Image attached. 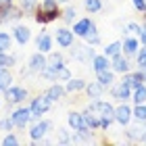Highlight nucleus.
I'll return each mask as SVG.
<instances>
[{
    "mask_svg": "<svg viewBox=\"0 0 146 146\" xmlns=\"http://www.w3.org/2000/svg\"><path fill=\"white\" fill-rule=\"evenodd\" d=\"M88 107H92L96 111V115L100 117V127L102 129H107L109 125L115 121V107H113L111 102H104V100H94V102H90Z\"/></svg>",
    "mask_w": 146,
    "mask_h": 146,
    "instance_id": "obj_1",
    "label": "nucleus"
},
{
    "mask_svg": "<svg viewBox=\"0 0 146 146\" xmlns=\"http://www.w3.org/2000/svg\"><path fill=\"white\" fill-rule=\"evenodd\" d=\"M52 107V100L48 96H46V92L42 96H36L34 100H31V104H29V111H31V119H40L44 115L46 111H48Z\"/></svg>",
    "mask_w": 146,
    "mask_h": 146,
    "instance_id": "obj_2",
    "label": "nucleus"
},
{
    "mask_svg": "<svg viewBox=\"0 0 146 146\" xmlns=\"http://www.w3.org/2000/svg\"><path fill=\"white\" fill-rule=\"evenodd\" d=\"M25 96H27V90H25V88H19V86H9V88L4 90V98H6V102H9V104L21 102Z\"/></svg>",
    "mask_w": 146,
    "mask_h": 146,
    "instance_id": "obj_3",
    "label": "nucleus"
},
{
    "mask_svg": "<svg viewBox=\"0 0 146 146\" xmlns=\"http://www.w3.org/2000/svg\"><path fill=\"white\" fill-rule=\"evenodd\" d=\"M50 129H52V121H38L34 127L29 129V136H31V140H34V142H40Z\"/></svg>",
    "mask_w": 146,
    "mask_h": 146,
    "instance_id": "obj_4",
    "label": "nucleus"
},
{
    "mask_svg": "<svg viewBox=\"0 0 146 146\" xmlns=\"http://www.w3.org/2000/svg\"><path fill=\"white\" fill-rule=\"evenodd\" d=\"M46 65H48V61H46V56H44V52H36V54H31L29 56V71L31 73H42L44 71V67H46Z\"/></svg>",
    "mask_w": 146,
    "mask_h": 146,
    "instance_id": "obj_5",
    "label": "nucleus"
},
{
    "mask_svg": "<svg viewBox=\"0 0 146 146\" xmlns=\"http://www.w3.org/2000/svg\"><path fill=\"white\" fill-rule=\"evenodd\" d=\"M11 119H13V123H15V127H25V125L29 123V119H31V111L29 109H17L15 113L11 115Z\"/></svg>",
    "mask_w": 146,
    "mask_h": 146,
    "instance_id": "obj_6",
    "label": "nucleus"
},
{
    "mask_svg": "<svg viewBox=\"0 0 146 146\" xmlns=\"http://www.w3.org/2000/svg\"><path fill=\"white\" fill-rule=\"evenodd\" d=\"M73 31H69L67 27H61L56 29V44L61 46V48H71L73 46Z\"/></svg>",
    "mask_w": 146,
    "mask_h": 146,
    "instance_id": "obj_7",
    "label": "nucleus"
},
{
    "mask_svg": "<svg viewBox=\"0 0 146 146\" xmlns=\"http://www.w3.org/2000/svg\"><path fill=\"white\" fill-rule=\"evenodd\" d=\"M67 123H69V127L73 131L88 127V125H86V119H84V113H75V111H71L69 115H67Z\"/></svg>",
    "mask_w": 146,
    "mask_h": 146,
    "instance_id": "obj_8",
    "label": "nucleus"
},
{
    "mask_svg": "<svg viewBox=\"0 0 146 146\" xmlns=\"http://www.w3.org/2000/svg\"><path fill=\"white\" fill-rule=\"evenodd\" d=\"M129 119H131V109H129L125 102L119 104V107L115 109V121H117L119 125H127Z\"/></svg>",
    "mask_w": 146,
    "mask_h": 146,
    "instance_id": "obj_9",
    "label": "nucleus"
},
{
    "mask_svg": "<svg viewBox=\"0 0 146 146\" xmlns=\"http://www.w3.org/2000/svg\"><path fill=\"white\" fill-rule=\"evenodd\" d=\"M0 21H17L19 17H21V9H15L13 4H9V6H0Z\"/></svg>",
    "mask_w": 146,
    "mask_h": 146,
    "instance_id": "obj_10",
    "label": "nucleus"
},
{
    "mask_svg": "<svg viewBox=\"0 0 146 146\" xmlns=\"http://www.w3.org/2000/svg\"><path fill=\"white\" fill-rule=\"evenodd\" d=\"M92 67H94L96 73H100V71H109V69H111V61H109V56H107V54H96L94 58H92Z\"/></svg>",
    "mask_w": 146,
    "mask_h": 146,
    "instance_id": "obj_11",
    "label": "nucleus"
},
{
    "mask_svg": "<svg viewBox=\"0 0 146 146\" xmlns=\"http://www.w3.org/2000/svg\"><path fill=\"white\" fill-rule=\"evenodd\" d=\"M111 67H113V71H117V73H129V61L125 56H121V54H117L115 58H113V63H111Z\"/></svg>",
    "mask_w": 146,
    "mask_h": 146,
    "instance_id": "obj_12",
    "label": "nucleus"
},
{
    "mask_svg": "<svg viewBox=\"0 0 146 146\" xmlns=\"http://www.w3.org/2000/svg\"><path fill=\"white\" fill-rule=\"evenodd\" d=\"M113 96L119 98L121 102H125L127 98H131V88H129V86H125L123 82H119V86L113 88Z\"/></svg>",
    "mask_w": 146,
    "mask_h": 146,
    "instance_id": "obj_13",
    "label": "nucleus"
},
{
    "mask_svg": "<svg viewBox=\"0 0 146 146\" xmlns=\"http://www.w3.org/2000/svg\"><path fill=\"white\" fill-rule=\"evenodd\" d=\"M65 94H67V90H65V86H61V84H54V86H50V88L46 90V96H48L52 102L61 100Z\"/></svg>",
    "mask_w": 146,
    "mask_h": 146,
    "instance_id": "obj_14",
    "label": "nucleus"
},
{
    "mask_svg": "<svg viewBox=\"0 0 146 146\" xmlns=\"http://www.w3.org/2000/svg\"><path fill=\"white\" fill-rule=\"evenodd\" d=\"M121 44H123L125 56H134V54H138V40H136V38H125Z\"/></svg>",
    "mask_w": 146,
    "mask_h": 146,
    "instance_id": "obj_15",
    "label": "nucleus"
},
{
    "mask_svg": "<svg viewBox=\"0 0 146 146\" xmlns=\"http://www.w3.org/2000/svg\"><path fill=\"white\" fill-rule=\"evenodd\" d=\"M96 82L102 86V88H111L113 86V82H115V75H113V71L109 69V71H100V73H96Z\"/></svg>",
    "mask_w": 146,
    "mask_h": 146,
    "instance_id": "obj_16",
    "label": "nucleus"
},
{
    "mask_svg": "<svg viewBox=\"0 0 146 146\" xmlns=\"http://www.w3.org/2000/svg\"><path fill=\"white\" fill-rule=\"evenodd\" d=\"M84 40H86L88 44H98V42H100V36H98V29H96L94 21H90V25H88V31L84 34Z\"/></svg>",
    "mask_w": 146,
    "mask_h": 146,
    "instance_id": "obj_17",
    "label": "nucleus"
},
{
    "mask_svg": "<svg viewBox=\"0 0 146 146\" xmlns=\"http://www.w3.org/2000/svg\"><path fill=\"white\" fill-rule=\"evenodd\" d=\"M86 92H88V96L90 98H94V100H98V98L102 96V92H104V88L98 82H90V84H86Z\"/></svg>",
    "mask_w": 146,
    "mask_h": 146,
    "instance_id": "obj_18",
    "label": "nucleus"
},
{
    "mask_svg": "<svg viewBox=\"0 0 146 146\" xmlns=\"http://www.w3.org/2000/svg\"><path fill=\"white\" fill-rule=\"evenodd\" d=\"M13 36H15V40L19 44H27L29 42V38H31V31L27 29V27H15V31H13Z\"/></svg>",
    "mask_w": 146,
    "mask_h": 146,
    "instance_id": "obj_19",
    "label": "nucleus"
},
{
    "mask_svg": "<svg viewBox=\"0 0 146 146\" xmlns=\"http://www.w3.org/2000/svg\"><path fill=\"white\" fill-rule=\"evenodd\" d=\"M56 17H58V11H42L40 9V13L36 15V21L38 23H50V21H54Z\"/></svg>",
    "mask_w": 146,
    "mask_h": 146,
    "instance_id": "obj_20",
    "label": "nucleus"
},
{
    "mask_svg": "<svg viewBox=\"0 0 146 146\" xmlns=\"http://www.w3.org/2000/svg\"><path fill=\"white\" fill-rule=\"evenodd\" d=\"M38 50L44 52V54L52 50V38H50L48 34H42V36L38 38Z\"/></svg>",
    "mask_w": 146,
    "mask_h": 146,
    "instance_id": "obj_21",
    "label": "nucleus"
},
{
    "mask_svg": "<svg viewBox=\"0 0 146 146\" xmlns=\"http://www.w3.org/2000/svg\"><path fill=\"white\" fill-rule=\"evenodd\" d=\"M67 92H79V90H86V82L84 79H67V86H65Z\"/></svg>",
    "mask_w": 146,
    "mask_h": 146,
    "instance_id": "obj_22",
    "label": "nucleus"
},
{
    "mask_svg": "<svg viewBox=\"0 0 146 146\" xmlns=\"http://www.w3.org/2000/svg\"><path fill=\"white\" fill-rule=\"evenodd\" d=\"M131 98H134L136 104H142L146 102V86H138V88H134V92H131Z\"/></svg>",
    "mask_w": 146,
    "mask_h": 146,
    "instance_id": "obj_23",
    "label": "nucleus"
},
{
    "mask_svg": "<svg viewBox=\"0 0 146 146\" xmlns=\"http://www.w3.org/2000/svg\"><path fill=\"white\" fill-rule=\"evenodd\" d=\"M121 48H123L121 42H111L107 48H104V54H107L109 58H115L117 54H121Z\"/></svg>",
    "mask_w": 146,
    "mask_h": 146,
    "instance_id": "obj_24",
    "label": "nucleus"
},
{
    "mask_svg": "<svg viewBox=\"0 0 146 146\" xmlns=\"http://www.w3.org/2000/svg\"><path fill=\"white\" fill-rule=\"evenodd\" d=\"M88 25H90V19H82V21H77L75 25H73V34L84 38V34L88 31Z\"/></svg>",
    "mask_w": 146,
    "mask_h": 146,
    "instance_id": "obj_25",
    "label": "nucleus"
},
{
    "mask_svg": "<svg viewBox=\"0 0 146 146\" xmlns=\"http://www.w3.org/2000/svg\"><path fill=\"white\" fill-rule=\"evenodd\" d=\"M19 9L23 13H34L38 9V0H19Z\"/></svg>",
    "mask_w": 146,
    "mask_h": 146,
    "instance_id": "obj_26",
    "label": "nucleus"
},
{
    "mask_svg": "<svg viewBox=\"0 0 146 146\" xmlns=\"http://www.w3.org/2000/svg\"><path fill=\"white\" fill-rule=\"evenodd\" d=\"M13 82V77H11V73L6 71V69H0V92H4L6 88L11 86Z\"/></svg>",
    "mask_w": 146,
    "mask_h": 146,
    "instance_id": "obj_27",
    "label": "nucleus"
},
{
    "mask_svg": "<svg viewBox=\"0 0 146 146\" xmlns=\"http://www.w3.org/2000/svg\"><path fill=\"white\" fill-rule=\"evenodd\" d=\"M131 117L138 119V121H146V104H136V109L131 111Z\"/></svg>",
    "mask_w": 146,
    "mask_h": 146,
    "instance_id": "obj_28",
    "label": "nucleus"
},
{
    "mask_svg": "<svg viewBox=\"0 0 146 146\" xmlns=\"http://www.w3.org/2000/svg\"><path fill=\"white\" fill-rule=\"evenodd\" d=\"M77 140V138H73L71 134H69V129H58V142H61V144H73V142H75Z\"/></svg>",
    "mask_w": 146,
    "mask_h": 146,
    "instance_id": "obj_29",
    "label": "nucleus"
},
{
    "mask_svg": "<svg viewBox=\"0 0 146 146\" xmlns=\"http://www.w3.org/2000/svg\"><path fill=\"white\" fill-rule=\"evenodd\" d=\"M15 65V56L6 54V52H0V69H9Z\"/></svg>",
    "mask_w": 146,
    "mask_h": 146,
    "instance_id": "obj_30",
    "label": "nucleus"
},
{
    "mask_svg": "<svg viewBox=\"0 0 146 146\" xmlns=\"http://www.w3.org/2000/svg\"><path fill=\"white\" fill-rule=\"evenodd\" d=\"M84 6H86L88 13H98L102 9V2L100 0H84Z\"/></svg>",
    "mask_w": 146,
    "mask_h": 146,
    "instance_id": "obj_31",
    "label": "nucleus"
},
{
    "mask_svg": "<svg viewBox=\"0 0 146 146\" xmlns=\"http://www.w3.org/2000/svg\"><path fill=\"white\" fill-rule=\"evenodd\" d=\"M11 48V36L6 31H0V52H9Z\"/></svg>",
    "mask_w": 146,
    "mask_h": 146,
    "instance_id": "obj_32",
    "label": "nucleus"
},
{
    "mask_svg": "<svg viewBox=\"0 0 146 146\" xmlns=\"http://www.w3.org/2000/svg\"><path fill=\"white\" fill-rule=\"evenodd\" d=\"M138 69H146V44L138 52Z\"/></svg>",
    "mask_w": 146,
    "mask_h": 146,
    "instance_id": "obj_33",
    "label": "nucleus"
},
{
    "mask_svg": "<svg viewBox=\"0 0 146 146\" xmlns=\"http://www.w3.org/2000/svg\"><path fill=\"white\" fill-rule=\"evenodd\" d=\"M42 11H58L56 0H42Z\"/></svg>",
    "mask_w": 146,
    "mask_h": 146,
    "instance_id": "obj_34",
    "label": "nucleus"
},
{
    "mask_svg": "<svg viewBox=\"0 0 146 146\" xmlns=\"http://www.w3.org/2000/svg\"><path fill=\"white\" fill-rule=\"evenodd\" d=\"M58 79H65V82H67V79H71V73H69V69L67 67H61L56 71V82Z\"/></svg>",
    "mask_w": 146,
    "mask_h": 146,
    "instance_id": "obj_35",
    "label": "nucleus"
},
{
    "mask_svg": "<svg viewBox=\"0 0 146 146\" xmlns=\"http://www.w3.org/2000/svg\"><path fill=\"white\" fill-rule=\"evenodd\" d=\"M2 144H4V146H6V144H9V146H15V144H19V140H17V136L6 134V136L2 138Z\"/></svg>",
    "mask_w": 146,
    "mask_h": 146,
    "instance_id": "obj_36",
    "label": "nucleus"
},
{
    "mask_svg": "<svg viewBox=\"0 0 146 146\" xmlns=\"http://www.w3.org/2000/svg\"><path fill=\"white\" fill-rule=\"evenodd\" d=\"M63 19L65 21H73V19H75V9H73V6H67V9H65V15H63Z\"/></svg>",
    "mask_w": 146,
    "mask_h": 146,
    "instance_id": "obj_37",
    "label": "nucleus"
},
{
    "mask_svg": "<svg viewBox=\"0 0 146 146\" xmlns=\"http://www.w3.org/2000/svg\"><path fill=\"white\" fill-rule=\"evenodd\" d=\"M127 29L131 31V34L140 36V31H142V25H138V23H134V21H129V23H127Z\"/></svg>",
    "mask_w": 146,
    "mask_h": 146,
    "instance_id": "obj_38",
    "label": "nucleus"
},
{
    "mask_svg": "<svg viewBox=\"0 0 146 146\" xmlns=\"http://www.w3.org/2000/svg\"><path fill=\"white\" fill-rule=\"evenodd\" d=\"M13 125H15V123H13V119H2V121H0V129L9 131V129H13Z\"/></svg>",
    "mask_w": 146,
    "mask_h": 146,
    "instance_id": "obj_39",
    "label": "nucleus"
},
{
    "mask_svg": "<svg viewBox=\"0 0 146 146\" xmlns=\"http://www.w3.org/2000/svg\"><path fill=\"white\" fill-rule=\"evenodd\" d=\"M134 2V6L138 11H142V13H146V0H131Z\"/></svg>",
    "mask_w": 146,
    "mask_h": 146,
    "instance_id": "obj_40",
    "label": "nucleus"
},
{
    "mask_svg": "<svg viewBox=\"0 0 146 146\" xmlns=\"http://www.w3.org/2000/svg\"><path fill=\"white\" fill-rule=\"evenodd\" d=\"M140 40L146 44V21H144V25H142V31H140Z\"/></svg>",
    "mask_w": 146,
    "mask_h": 146,
    "instance_id": "obj_41",
    "label": "nucleus"
},
{
    "mask_svg": "<svg viewBox=\"0 0 146 146\" xmlns=\"http://www.w3.org/2000/svg\"><path fill=\"white\" fill-rule=\"evenodd\" d=\"M9 4H13V0H0V6H9Z\"/></svg>",
    "mask_w": 146,
    "mask_h": 146,
    "instance_id": "obj_42",
    "label": "nucleus"
},
{
    "mask_svg": "<svg viewBox=\"0 0 146 146\" xmlns=\"http://www.w3.org/2000/svg\"><path fill=\"white\" fill-rule=\"evenodd\" d=\"M61 2H67V0H61Z\"/></svg>",
    "mask_w": 146,
    "mask_h": 146,
    "instance_id": "obj_43",
    "label": "nucleus"
}]
</instances>
